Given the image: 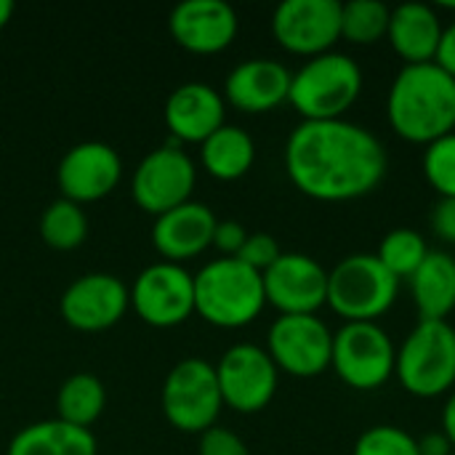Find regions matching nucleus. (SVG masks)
Returning <instances> with one entry per match:
<instances>
[{
	"label": "nucleus",
	"mask_w": 455,
	"mask_h": 455,
	"mask_svg": "<svg viewBox=\"0 0 455 455\" xmlns=\"http://www.w3.org/2000/svg\"><path fill=\"white\" fill-rule=\"evenodd\" d=\"M389 168L381 139L352 120H301L285 141L293 187L320 203H349L379 189Z\"/></svg>",
	"instance_id": "obj_1"
},
{
	"label": "nucleus",
	"mask_w": 455,
	"mask_h": 455,
	"mask_svg": "<svg viewBox=\"0 0 455 455\" xmlns=\"http://www.w3.org/2000/svg\"><path fill=\"white\" fill-rule=\"evenodd\" d=\"M387 120L408 141L429 147L455 131V77L432 64H405L387 93Z\"/></svg>",
	"instance_id": "obj_2"
},
{
	"label": "nucleus",
	"mask_w": 455,
	"mask_h": 455,
	"mask_svg": "<svg viewBox=\"0 0 455 455\" xmlns=\"http://www.w3.org/2000/svg\"><path fill=\"white\" fill-rule=\"evenodd\" d=\"M267 307L264 277L235 256H219L195 272V312L219 328L251 325Z\"/></svg>",
	"instance_id": "obj_3"
},
{
	"label": "nucleus",
	"mask_w": 455,
	"mask_h": 455,
	"mask_svg": "<svg viewBox=\"0 0 455 455\" xmlns=\"http://www.w3.org/2000/svg\"><path fill=\"white\" fill-rule=\"evenodd\" d=\"M363 69L357 59L331 51L307 59L291 77L288 104L304 120H344L363 93Z\"/></svg>",
	"instance_id": "obj_4"
},
{
	"label": "nucleus",
	"mask_w": 455,
	"mask_h": 455,
	"mask_svg": "<svg viewBox=\"0 0 455 455\" xmlns=\"http://www.w3.org/2000/svg\"><path fill=\"white\" fill-rule=\"evenodd\" d=\"M397 384L419 397L435 400L455 389V328L448 320H419L395 357Z\"/></svg>",
	"instance_id": "obj_5"
},
{
	"label": "nucleus",
	"mask_w": 455,
	"mask_h": 455,
	"mask_svg": "<svg viewBox=\"0 0 455 455\" xmlns=\"http://www.w3.org/2000/svg\"><path fill=\"white\" fill-rule=\"evenodd\" d=\"M400 296V280L376 253H352L328 272V307L344 323H376Z\"/></svg>",
	"instance_id": "obj_6"
},
{
	"label": "nucleus",
	"mask_w": 455,
	"mask_h": 455,
	"mask_svg": "<svg viewBox=\"0 0 455 455\" xmlns=\"http://www.w3.org/2000/svg\"><path fill=\"white\" fill-rule=\"evenodd\" d=\"M397 347L379 323H344L333 333L331 368L357 392H376L395 376Z\"/></svg>",
	"instance_id": "obj_7"
},
{
	"label": "nucleus",
	"mask_w": 455,
	"mask_h": 455,
	"mask_svg": "<svg viewBox=\"0 0 455 455\" xmlns=\"http://www.w3.org/2000/svg\"><path fill=\"white\" fill-rule=\"evenodd\" d=\"M165 419L181 432H197L216 427V419L224 408V397L216 379V365L203 357L179 360L160 392Z\"/></svg>",
	"instance_id": "obj_8"
},
{
	"label": "nucleus",
	"mask_w": 455,
	"mask_h": 455,
	"mask_svg": "<svg viewBox=\"0 0 455 455\" xmlns=\"http://www.w3.org/2000/svg\"><path fill=\"white\" fill-rule=\"evenodd\" d=\"M264 349L277 371L296 379H315L331 368L333 331L317 315H280L269 325Z\"/></svg>",
	"instance_id": "obj_9"
},
{
	"label": "nucleus",
	"mask_w": 455,
	"mask_h": 455,
	"mask_svg": "<svg viewBox=\"0 0 455 455\" xmlns=\"http://www.w3.org/2000/svg\"><path fill=\"white\" fill-rule=\"evenodd\" d=\"M197 181V165L187 149L179 144H163L147 152L131 179L133 200L147 213H165L187 200H192V189Z\"/></svg>",
	"instance_id": "obj_10"
},
{
	"label": "nucleus",
	"mask_w": 455,
	"mask_h": 455,
	"mask_svg": "<svg viewBox=\"0 0 455 455\" xmlns=\"http://www.w3.org/2000/svg\"><path fill=\"white\" fill-rule=\"evenodd\" d=\"M216 379L224 405L237 413H259L275 400L280 371L264 347L235 344L219 357Z\"/></svg>",
	"instance_id": "obj_11"
},
{
	"label": "nucleus",
	"mask_w": 455,
	"mask_h": 455,
	"mask_svg": "<svg viewBox=\"0 0 455 455\" xmlns=\"http://www.w3.org/2000/svg\"><path fill=\"white\" fill-rule=\"evenodd\" d=\"M131 307L149 325H179L195 312V275L176 261H155L136 275Z\"/></svg>",
	"instance_id": "obj_12"
},
{
	"label": "nucleus",
	"mask_w": 455,
	"mask_h": 455,
	"mask_svg": "<svg viewBox=\"0 0 455 455\" xmlns=\"http://www.w3.org/2000/svg\"><path fill=\"white\" fill-rule=\"evenodd\" d=\"M272 35L288 53L304 59L331 53L341 40V3L283 0L272 13Z\"/></svg>",
	"instance_id": "obj_13"
},
{
	"label": "nucleus",
	"mask_w": 455,
	"mask_h": 455,
	"mask_svg": "<svg viewBox=\"0 0 455 455\" xmlns=\"http://www.w3.org/2000/svg\"><path fill=\"white\" fill-rule=\"evenodd\" d=\"M261 277L267 304L280 315H317L328 304V269L307 253H280Z\"/></svg>",
	"instance_id": "obj_14"
},
{
	"label": "nucleus",
	"mask_w": 455,
	"mask_h": 455,
	"mask_svg": "<svg viewBox=\"0 0 455 455\" xmlns=\"http://www.w3.org/2000/svg\"><path fill=\"white\" fill-rule=\"evenodd\" d=\"M131 304V288L109 272H88L75 277L61 299V317L77 331H107L112 328Z\"/></svg>",
	"instance_id": "obj_15"
},
{
	"label": "nucleus",
	"mask_w": 455,
	"mask_h": 455,
	"mask_svg": "<svg viewBox=\"0 0 455 455\" xmlns=\"http://www.w3.org/2000/svg\"><path fill=\"white\" fill-rule=\"evenodd\" d=\"M123 176V160L107 141H80L69 147L56 168L61 197L75 203H93L107 197Z\"/></svg>",
	"instance_id": "obj_16"
},
{
	"label": "nucleus",
	"mask_w": 455,
	"mask_h": 455,
	"mask_svg": "<svg viewBox=\"0 0 455 455\" xmlns=\"http://www.w3.org/2000/svg\"><path fill=\"white\" fill-rule=\"evenodd\" d=\"M237 11L227 0H181L168 13L176 43L192 53H219L237 37Z\"/></svg>",
	"instance_id": "obj_17"
},
{
	"label": "nucleus",
	"mask_w": 455,
	"mask_h": 455,
	"mask_svg": "<svg viewBox=\"0 0 455 455\" xmlns=\"http://www.w3.org/2000/svg\"><path fill=\"white\" fill-rule=\"evenodd\" d=\"M219 219L211 205L200 200H187L160 216L152 224V243L163 253L165 261H187L200 256L208 245H213V229Z\"/></svg>",
	"instance_id": "obj_18"
},
{
	"label": "nucleus",
	"mask_w": 455,
	"mask_h": 455,
	"mask_svg": "<svg viewBox=\"0 0 455 455\" xmlns=\"http://www.w3.org/2000/svg\"><path fill=\"white\" fill-rule=\"evenodd\" d=\"M227 99L208 83L176 85L165 99V125L179 141H205L227 120Z\"/></svg>",
	"instance_id": "obj_19"
},
{
	"label": "nucleus",
	"mask_w": 455,
	"mask_h": 455,
	"mask_svg": "<svg viewBox=\"0 0 455 455\" xmlns=\"http://www.w3.org/2000/svg\"><path fill=\"white\" fill-rule=\"evenodd\" d=\"M293 72L277 59H245L224 80V99L243 112H269L288 101Z\"/></svg>",
	"instance_id": "obj_20"
},
{
	"label": "nucleus",
	"mask_w": 455,
	"mask_h": 455,
	"mask_svg": "<svg viewBox=\"0 0 455 455\" xmlns=\"http://www.w3.org/2000/svg\"><path fill=\"white\" fill-rule=\"evenodd\" d=\"M443 19L427 3H403L392 8L387 40L405 64H432L443 40Z\"/></svg>",
	"instance_id": "obj_21"
},
{
	"label": "nucleus",
	"mask_w": 455,
	"mask_h": 455,
	"mask_svg": "<svg viewBox=\"0 0 455 455\" xmlns=\"http://www.w3.org/2000/svg\"><path fill=\"white\" fill-rule=\"evenodd\" d=\"M5 455H99V448L91 429L45 419L19 429Z\"/></svg>",
	"instance_id": "obj_22"
},
{
	"label": "nucleus",
	"mask_w": 455,
	"mask_h": 455,
	"mask_svg": "<svg viewBox=\"0 0 455 455\" xmlns=\"http://www.w3.org/2000/svg\"><path fill=\"white\" fill-rule=\"evenodd\" d=\"M408 283L419 320H448L455 312V256L448 251H429Z\"/></svg>",
	"instance_id": "obj_23"
},
{
	"label": "nucleus",
	"mask_w": 455,
	"mask_h": 455,
	"mask_svg": "<svg viewBox=\"0 0 455 455\" xmlns=\"http://www.w3.org/2000/svg\"><path fill=\"white\" fill-rule=\"evenodd\" d=\"M200 160L213 179L235 181L251 171L256 160V141L245 128L224 123L200 144Z\"/></svg>",
	"instance_id": "obj_24"
},
{
	"label": "nucleus",
	"mask_w": 455,
	"mask_h": 455,
	"mask_svg": "<svg viewBox=\"0 0 455 455\" xmlns=\"http://www.w3.org/2000/svg\"><path fill=\"white\" fill-rule=\"evenodd\" d=\"M107 405V389L99 376L93 373H72L61 381L56 392V419L75 424V427H91Z\"/></svg>",
	"instance_id": "obj_25"
},
{
	"label": "nucleus",
	"mask_w": 455,
	"mask_h": 455,
	"mask_svg": "<svg viewBox=\"0 0 455 455\" xmlns=\"http://www.w3.org/2000/svg\"><path fill=\"white\" fill-rule=\"evenodd\" d=\"M40 237L56 251H72L88 237V216L83 205L67 197H56L40 216Z\"/></svg>",
	"instance_id": "obj_26"
},
{
	"label": "nucleus",
	"mask_w": 455,
	"mask_h": 455,
	"mask_svg": "<svg viewBox=\"0 0 455 455\" xmlns=\"http://www.w3.org/2000/svg\"><path fill=\"white\" fill-rule=\"evenodd\" d=\"M392 8L381 0L341 3V40L355 45H373L387 40Z\"/></svg>",
	"instance_id": "obj_27"
},
{
	"label": "nucleus",
	"mask_w": 455,
	"mask_h": 455,
	"mask_svg": "<svg viewBox=\"0 0 455 455\" xmlns=\"http://www.w3.org/2000/svg\"><path fill=\"white\" fill-rule=\"evenodd\" d=\"M429 251L432 248L427 245L424 235H419L416 229L400 227V229H392L384 235V240L376 251V259L403 283L416 275V269L424 264Z\"/></svg>",
	"instance_id": "obj_28"
},
{
	"label": "nucleus",
	"mask_w": 455,
	"mask_h": 455,
	"mask_svg": "<svg viewBox=\"0 0 455 455\" xmlns=\"http://www.w3.org/2000/svg\"><path fill=\"white\" fill-rule=\"evenodd\" d=\"M427 184L443 197H455V131L424 147L421 160Z\"/></svg>",
	"instance_id": "obj_29"
},
{
	"label": "nucleus",
	"mask_w": 455,
	"mask_h": 455,
	"mask_svg": "<svg viewBox=\"0 0 455 455\" xmlns=\"http://www.w3.org/2000/svg\"><path fill=\"white\" fill-rule=\"evenodd\" d=\"M352 455H421L419 453V440L405 432L403 427H392V424H379L365 429Z\"/></svg>",
	"instance_id": "obj_30"
},
{
	"label": "nucleus",
	"mask_w": 455,
	"mask_h": 455,
	"mask_svg": "<svg viewBox=\"0 0 455 455\" xmlns=\"http://www.w3.org/2000/svg\"><path fill=\"white\" fill-rule=\"evenodd\" d=\"M280 253L283 251H280V245H277V240L272 235H267V232H248V237H245V243H243V248H240V253L235 259H240L243 264H248L251 269L264 275L280 259Z\"/></svg>",
	"instance_id": "obj_31"
},
{
	"label": "nucleus",
	"mask_w": 455,
	"mask_h": 455,
	"mask_svg": "<svg viewBox=\"0 0 455 455\" xmlns=\"http://www.w3.org/2000/svg\"><path fill=\"white\" fill-rule=\"evenodd\" d=\"M200 455H251L245 440L227 427H211L200 435Z\"/></svg>",
	"instance_id": "obj_32"
},
{
	"label": "nucleus",
	"mask_w": 455,
	"mask_h": 455,
	"mask_svg": "<svg viewBox=\"0 0 455 455\" xmlns=\"http://www.w3.org/2000/svg\"><path fill=\"white\" fill-rule=\"evenodd\" d=\"M248 232L240 221H232V219H224L216 224L213 229V245L224 253V256H237L243 243H245Z\"/></svg>",
	"instance_id": "obj_33"
},
{
	"label": "nucleus",
	"mask_w": 455,
	"mask_h": 455,
	"mask_svg": "<svg viewBox=\"0 0 455 455\" xmlns=\"http://www.w3.org/2000/svg\"><path fill=\"white\" fill-rule=\"evenodd\" d=\"M432 232L443 240L455 245V197H443L432 208Z\"/></svg>",
	"instance_id": "obj_34"
},
{
	"label": "nucleus",
	"mask_w": 455,
	"mask_h": 455,
	"mask_svg": "<svg viewBox=\"0 0 455 455\" xmlns=\"http://www.w3.org/2000/svg\"><path fill=\"white\" fill-rule=\"evenodd\" d=\"M435 64H437L440 69H445L451 77H455V21H451V24L443 29V40H440Z\"/></svg>",
	"instance_id": "obj_35"
},
{
	"label": "nucleus",
	"mask_w": 455,
	"mask_h": 455,
	"mask_svg": "<svg viewBox=\"0 0 455 455\" xmlns=\"http://www.w3.org/2000/svg\"><path fill=\"white\" fill-rule=\"evenodd\" d=\"M453 445L443 432H429L419 440V453L421 455H451Z\"/></svg>",
	"instance_id": "obj_36"
},
{
	"label": "nucleus",
	"mask_w": 455,
	"mask_h": 455,
	"mask_svg": "<svg viewBox=\"0 0 455 455\" xmlns=\"http://www.w3.org/2000/svg\"><path fill=\"white\" fill-rule=\"evenodd\" d=\"M443 435L448 437V443L455 451V389L451 392L448 403L443 405Z\"/></svg>",
	"instance_id": "obj_37"
},
{
	"label": "nucleus",
	"mask_w": 455,
	"mask_h": 455,
	"mask_svg": "<svg viewBox=\"0 0 455 455\" xmlns=\"http://www.w3.org/2000/svg\"><path fill=\"white\" fill-rule=\"evenodd\" d=\"M11 16H13V0H0V29L8 24Z\"/></svg>",
	"instance_id": "obj_38"
}]
</instances>
